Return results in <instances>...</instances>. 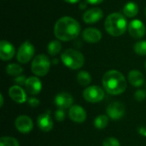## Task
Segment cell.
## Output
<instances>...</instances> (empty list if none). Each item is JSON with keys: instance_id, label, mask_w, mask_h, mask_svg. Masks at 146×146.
Segmentation results:
<instances>
[{"instance_id": "cell-19", "label": "cell", "mask_w": 146, "mask_h": 146, "mask_svg": "<svg viewBox=\"0 0 146 146\" xmlns=\"http://www.w3.org/2000/svg\"><path fill=\"white\" fill-rule=\"evenodd\" d=\"M128 81L134 87H140L144 85L145 76L139 70H132L128 73Z\"/></svg>"}, {"instance_id": "cell-32", "label": "cell", "mask_w": 146, "mask_h": 146, "mask_svg": "<svg viewBox=\"0 0 146 146\" xmlns=\"http://www.w3.org/2000/svg\"><path fill=\"white\" fill-rule=\"evenodd\" d=\"M85 1L91 4H98V3H101L104 0H85Z\"/></svg>"}, {"instance_id": "cell-29", "label": "cell", "mask_w": 146, "mask_h": 146, "mask_svg": "<svg viewBox=\"0 0 146 146\" xmlns=\"http://www.w3.org/2000/svg\"><path fill=\"white\" fill-rule=\"evenodd\" d=\"M134 98L139 102L144 101L146 98V92L145 90H138L134 93Z\"/></svg>"}, {"instance_id": "cell-3", "label": "cell", "mask_w": 146, "mask_h": 146, "mask_svg": "<svg viewBox=\"0 0 146 146\" xmlns=\"http://www.w3.org/2000/svg\"><path fill=\"white\" fill-rule=\"evenodd\" d=\"M127 27V20L120 13H112L105 20V29L107 33L115 37L122 35Z\"/></svg>"}, {"instance_id": "cell-35", "label": "cell", "mask_w": 146, "mask_h": 146, "mask_svg": "<svg viewBox=\"0 0 146 146\" xmlns=\"http://www.w3.org/2000/svg\"><path fill=\"white\" fill-rule=\"evenodd\" d=\"M145 15H146V8H145Z\"/></svg>"}, {"instance_id": "cell-36", "label": "cell", "mask_w": 146, "mask_h": 146, "mask_svg": "<svg viewBox=\"0 0 146 146\" xmlns=\"http://www.w3.org/2000/svg\"><path fill=\"white\" fill-rule=\"evenodd\" d=\"M145 68H146V62H145Z\"/></svg>"}, {"instance_id": "cell-2", "label": "cell", "mask_w": 146, "mask_h": 146, "mask_svg": "<svg viewBox=\"0 0 146 146\" xmlns=\"http://www.w3.org/2000/svg\"><path fill=\"white\" fill-rule=\"evenodd\" d=\"M102 83L105 92L114 96L123 93L127 89V80L124 75L117 70L106 72L103 77Z\"/></svg>"}, {"instance_id": "cell-8", "label": "cell", "mask_w": 146, "mask_h": 146, "mask_svg": "<svg viewBox=\"0 0 146 146\" xmlns=\"http://www.w3.org/2000/svg\"><path fill=\"white\" fill-rule=\"evenodd\" d=\"M106 112L111 120L119 121L125 115V106L120 102H113L107 106Z\"/></svg>"}, {"instance_id": "cell-30", "label": "cell", "mask_w": 146, "mask_h": 146, "mask_svg": "<svg viewBox=\"0 0 146 146\" xmlns=\"http://www.w3.org/2000/svg\"><path fill=\"white\" fill-rule=\"evenodd\" d=\"M27 81V79L24 75H19V76H16V78L15 79V82L16 83V86H25V83Z\"/></svg>"}, {"instance_id": "cell-12", "label": "cell", "mask_w": 146, "mask_h": 146, "mask_svg": "<svg viewBox=\"0 0 146 146\" xmlns=\"http://www.w3.org/2000/svg\"><path fill=\"white\" fill-rule=\"evenodd\" d=\"M74 98L71 94L68 92H61L58 93L55 98V104L59 109L66 110L70 109L73 106Z\"/></svg>"}, {"instance_id": "cell-24", "label": "cell", "mask_w": 146, "mask_h": 146, "mask_svg": "<svg viewBox=\"0 0 146 146\" xmlns=\"http://www.w3.org/2000/svg\"><path fill=\"white\" fill-rule=\"evenodd\" d=\"M23 68L16 63H10L6 67V72L11 76H19L22 73Z\"/></svg>"}, {"instance_id": "cell-33", "label": "cell", "mask_w": 146, "mask_h": 146, "mask_svg": "<svg viewBox=\"0 0 146 146\" xmlns=\"http://www.w3.org/2000/svg\"><path fill=\"white\" fill-rule=\"evenodd\" d=\"M65 2H67V3H78L80 0H64Z\"/></svg>"}, {"instance_id": "cell-5", "label": "cell", "mask_w": 146, "mask_h": 146, "mask_svg": "<svg viewBox=\"0 0 146 146\" xmlns=\"http://www.w3.org/2000/svg\"><path fill=\"white\" fill-rule=\"evenodd\" d=\"M50 67V62L47 56L38 55L32 62V72L37 76H44L48 74Z\"/></svg>"}, {"instance_id": "cell-34", "label": "cell", "mask_w": 146, "mask_h": 146, "mask_svg": "<svg viewBox=\"0 0 146 146\" xmlns=\"http://www.w3.org/2000/svg\"><path fill=\"white\" fill-rule=\"evenodd\" d=\"M0 100H1L0 106H1V107H3V94H2V93L0 94Z\"/></svg>"}, {"instance_id": "cell-13", "label": "cell", "mask_w": 146, "mask_h": 146, "mask_svg": "<svg viewBox=\"0 0 146 146\" xmlns=\"http://www.w3.org/2000/svg\"><path fill=\"white\" fill-rule=\"evenodd\" d=\"M25 87L27 93L35 96L40 93L42 90V83L38 78L32 76L27 79V81L25 83Z\"/></svg>"}, {"instance_id": "cell-26", "label": "cell", "mask_w": 146, "mask_h": 146, "mask_svg": "<svg viewBox=\"0 0 146 146\" xmlns=\"http://www.w3.org/2000/svg\"><path fill=\"white\" fill-rule=\"evenodd\" d=\"M134 51L139 56H146V41H139L134 44Z\"/></svg>"}, {"instance_id": "cell-7", "label": "cell", "mask_w": 146, "mask_h": 146, "mask_svg": "<svg viewBox=\"0 0 146 146\" xmlns=\"http://www.w3.org/2000/svg\"><path fill=\"white\" fill-rule=\"evenodd\" d=\"M35 52L33 45L29 42H24L19 48L17 52V60L21 63H27L28 62L33 56Z\"/></svg>"}, {"instance_id": "cell-14", "label": "cell", "mask_w": 146, "mask_h": 146, "mask_svg": "<svg viewBox=\"0 0 146 146\" xmlns=\"http://www.w3.org/2000/svg\"><path fill=\"white\" fill-rule=\"evenodd\" d=\"M37 125L43 132H50L53 128V120L49 112L41 114L37 119Z\"/></svg>"}, {"instance_id": "cell-28", "label": "cell", "mask_w": 146, "mask_h": 146, "mask_svg": "<svg viewBox=\"0 0 146 146\" xmlns=\"http://www.w3.org/2000/svg\"><path fill=\"white\" fill-rule=\"evenodd\" d=\"M55 118L57 121H63L66 118V113L64 110L58 109L55 113Z\"/></svg>"}, {"instance_id": "cell-22", "label": "cell", "mask_w": 146, "mask_h": 146, "mask_svg": "<svg viewBox=\"0 0 146 146\" xmlns=\"http://www.w3.org/2000/svg\"><path fill=\"white\" fill-rule=\"evenodd\" d=\"M110 117L105 115H100L97 116L94 120V126L98 129H104L109 124Z\"/></svg>"}, {"instance_id": "cell-1", "label": "cell", "mask_w": 146, "mask_h": 146, "mask_svg": "<svg viewBox=\"0 0 146 146\" xmlns=\"http://www.w3.org/2000/svg\"><path fill=\"white\" fill-rule=\"evenodd\" d=\"M80 33L79 22L72 17L64 16L60 18L55 24L54 33L62 41H70L78 37Z\"/></svg>"}, {"instance_id": "cell-21", "label": "cell", "mask_w": 146, "mask_h": 146, "mask_svg": "<svg viewBox=\"0 0 146 146\" xmlns=\"http://www.w3.org/2000/svg\"><path fill=\"white\" fill-rule=\"evenodd\" d=\"M77 80L78 83L82 86H87L92 82V77L91 74L86 71H80L79 72L77 75Z\"/></svg>"}, {"instance_id": "cell-25", "label": "cell", "mask_w": 146, "mask_h": 146, "mask_svg": "<svg viewBox=\"0 0 146 146\" xmlns=\"http://www.w3.org/2000/svg\"><path fill=\"white\" fill-rule=\"evenodd\" d=\"M0 146H20L16 139L13 137H2L0 139Z\"/></svg>"}, {"instance_id": "cell-9", "label": "cell", "mask_w": 146, "mask_h": 146, "mask_svg": "<svg viewBox=\"0 0 146 146\" xmlns=\"http://www.w3.org/2000/svg\"><path fill=\"white\" fill-rule=\"evenodd\" d=\"M15 126L16 129L23 134L29 133L33 128V122L27 115H20L15 119Z\"/></svg>"}, {"instance_id": "cell-6", "label": "cell", "mask_w": 146, "mask_h": 146, "mask_svg": "<svg viewBox=\"0 0 146 146\" xmlns=\"http://www.w3.org/2000/svg\"><path fill=\"white\" fill-rule=\"evenodd\" d=\"M105 90L101 88L98 86H91L86 88L83 92V98L84 99L92 104L99 103L101 102L105 96Z\"/></svg>"}, {"instance_id": "cell-11", "label": "cell", "mask_w": 146, "mask_h": 146, "mask_svg": "<svg viewBox=\"0 0 146 146\" xmlns=\"http://www.w3.org/2000/svg\"><path fill=\"white\" fill-rule=\"evenodd\" d=\"M68 116L71 121L76 123H82L86 120L87 115L86 110L80 105H73L69 109Z\"/></svg>"}, {"instance_id": "cell-4", "label": "cell", "mask_w": 146, "mask_h": 146, "mask_svg": "<svg viewBox=\"0 0 146 146\" xmlns=\"http://www.w3.org/2000/svg\"><path fill=\"white\" fill-rule=\"evenodd\" d=\"M61 58L63 64L71 69H79L84 65L85 62L83 54L74 49H68L64 50L61 56Z\"/></svg>"}, {"instance_id": "cell-23", "label": "cell", "mask_w": 146, "mask_h": 146, "mask_svg": "<svg viewBox=\"0 0 146 146\" xmlns=\"http://www.w3.org/2000/svg\"><path fill=\"white\" fill-rule=\"evenodd\" d=\"M62 50V44L58 40H53L49 43L47 46V51L50 56L57 55Z\"/></svg>"}, {"instance_id": "cell-31", "label": "cell", "mask_w": 146, "mask_h": 146, "mask_svg": "<svg viewBox=\"0 0 146 146\" xmlns=\"http://www.w3.org/2000/svg\"><path fill=\"white\" fill-rule=\"evenodd\" d=\"M27 103H28V104L31 106V107H33V108H36V107H38V105H39V100L38 99V98H29L28 99H27Z\"/></svg>"}, {"instance_id": "cell-20", "label": "cell", "mask_w": 146, "mask_h": 146, "mask_svg": "<svg viewBox=\"0 0 146 146\" xmlns=\"http://www.w3.org/2000/svg\"><path fill=\"white\" fill-rule=\"evenodd\" d=\"M139 12L138 5L133 2L127 3L123 8V14L127 17H134Z\"/></svg>"}, {"instance_id": "cell-16", "label": "cell", "mask_w": 146, "mask_h": 146, "mask_svg": "<svg viewBox=\"0 0 146 146\" xmlns=\"http://www.w3.org/2000/svg\"><path fill=\"white\" fill-rule=\"evenodd\" d=\"M15 55L14 46L6 40L0 42V57L3 61H9L13 58Z\"/></svg>"}, {"instance_id": "cell-27", "label": "cell", "mask_w": 146, "mask_h": 146, "mask_svg": "<svg viewBox=\"0 0 146 146\" xmlns=\"http://www.w3.org/2000/svg\"><path fill=\"white\" fill-rule=\"evenodd\" d=\"M103 146H121V145L117 139L113 137H109L104 140Z\"/></svg>"}, {"instance_id": "cell-18", "label": "cell", "mask_w": 146, "mask_h": 146, "mask_svg": "<svg viewBox=\"0 0 146 146\" xmlns=\"http://www.w3.org/2000/svg\"><path fill=\"white\" fill-rule=\"evenodd\" d=\"M102 33L96 28H86L83 32V38L88 43H97L100 41Z\"/></svg>"}, {"instance_id": "cell-17", "label": "cell", "mask_w": 146, "mask_h": 146, "mask_svg": "<svg viewBox=\"0 0 146 146\" xmlns=\"http://www.w3.org/2000/svg\"><path fill=\"white\" fill-rule=\"evenodd\" d=\"M9 95L12 100L18 104H23L27 100L25 91L19 86H11L9 90Z\"/></svg>"}, {"instance_id": "cell-15", "label": "cell", "mask_w": 146, "mask_h": 146, "mask_svg": "<svg viewBox=\"0 0 146 146\" xmlns=\"http://www.w3.org/2000/svg\"><path fill=\"white\" fill-rule=\"evenodd\" d=\"M104 15L103 10L98 9V8H93L89 10H87L84 15H83V20L86 23L88 24H92L99 21Z\"/></svg>"}, {"instance_id": "cell-10", "label": "cell", "mask_w": 146, "mask_h": 146, "mask_svg": "<svg viewBox=\"0 0 146 146\" xmlns=\"http://www.w3.org/2000/svg\"><path fill=\"white\" fill-rule=\"evenodd\" d=\"M130 35L134 38H141L145 34V24L139 20H133L128 25Z\"/></svg>"}]
</instances>
